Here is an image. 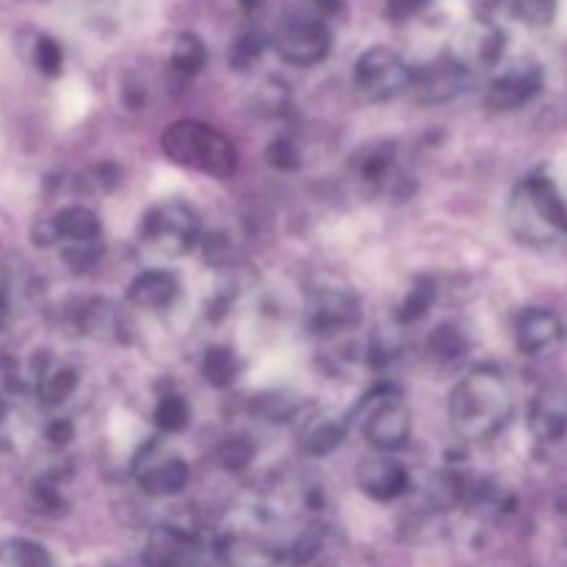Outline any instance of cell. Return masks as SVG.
Listing matches in <instances>:
<instances>
[{"mask_svg": "<svg viewBox=\"0 0 567 567\" xmlns=\"http://www.w3.org/2000/svg\"><path fill=\"white\" fill-rule=\"evenodd\" d=\"M513 221L526 241L567 236V203L548 175H532L513 199Z\"/></svg>", "mask_w": 567, "mask_h": 567, "instance_id": "cell-4", "label": "cell"}, {"mask_svg": "<svg viewBox=\"0 0 567 567\" xmlns=\"http://www.w3.org/2000/svg\"><path fill=\"white\" fill-rule=\"evenodd\" d=\"M50 225H53L55 238L59 241L64 238L66 244H92L100 241V236H103L100 216L86 205H66L50 219Z\"/></svg>", "mask_w": 567, "mask_h": 567, "instance_id": "cell-16", "label": "cell"}, {"mask_svg": "<svg viewBox=\"0 0 567 567\" xmlns=\"http://www.w3.org/2000/svg\"><path fill=\"white\" fill-rule=\"evenodd\" d=\"M208 61V48H205L203 39L197 33H181L172 44V55H169V66L183 78H192L197 75L199 70L205 66Z\"/></svg>", "mask_w": 567, "mask_h": 567, "instance_id": "cell-23", "label": "cell"}, {"mask_svg": "<svg viewBox=\"0 0 567 567\" xmlns=\"http://www.w3.org/2000/svg\"><path fill=\"white\" fill-rule=\"evenodd\" d=\"M0 377H11V374H6V360L0 358Z\"/></svg>", "mask_w": 567, "mask_h": 567, "instance_id": "cell-41", "label": "cell"}, {"mask_svg": "<svg viewBox=\"0 0 567 567\" xmlns=\"http://www.w3.org/2000/svg\"><path fill=\"white\" fill-rule=\"evenodd\" d=\"M133 480L138 482L147 496L155 498H169L177 496L188 487L192 471L181 454H172L169 449L161 446L158 441L144 443L142 452L133 457Z\"/></svg>", "mask_w": 567, "mask_h": 567, "instance_id": "cell-7", "label": "cell"}, {"mask_svg": "<svg viewBox=\"0 0 567 567\" xmlns=\"http://www.w3.org/2000/svg\"><path fill=\"white\" fill-rule=\"evenodd\" d=\"M515 396L504 374L493 369L468 371L449 396V419L463 441H491L509 424Z\"/></svg>", "mask_w": 567, "mask_h": 567, "instance_id": "cell-1", "label": "cell"}, {"mask_svg": "<svg viewBox=\"0 0 567 567\" xmlns=\"http://www.w3.org/2000/svg\"><path fill=\"white\" fill-rule=\"evenodd\" d=\"M3 316H6V302H3V297H0V321H3Z\"/></svg>", "mask_w": 567, "mask_h": 567, "instance_id": "cell-42", "label": "cell"}, {"mask_svg": "<svg viewBox=\"0 0 567 567\" xmlns=\"http://www.w3.org/2000/svg\"><path fill=\"white\" fill-rule=\"evenodd\" d=\"M0 563L3 567H53L48 548L28 537H11L0 543Z\"/></svg>", "mask_w": 567, "mask_h": 567, "instance_id": "cell-25", "label": "cell"}, {"mask_svg": "<svg viewBox=\"0 0 567 567\" xmlns=\"http://www.w3.org/2000/svg\"><path fill=\"white\" fill-rule=\"evenodd\" d=\"M266 44H269V42H266L264 33H258V31L241 33V37H238L236 42H233V48H230V66H233V70H238V72L252 70V66L258 64L260 59H264Z\"/></svg>", "mask_w": 567, "mask_h": 567, "instance_id": "cell-29", "label": "cell"}, {"mask_svg": "<svg viewBox=\"0 0 567 567\" xmlns=\"http://www.w3.org/2000/svg\"><path fill=\"white\" fill-rule=\"evenodd\" d=\"M138 238L161 258H181L199 244V216L186 199H161L150 205L138 225Z\"/></svg>", "mask_w": 567, "mask_h": 567, "instance_id": "cell-5", "label": "cell"}, {"mask_svg": "<svg viewBox=\"0 0 567 567\" xmlns=\"http://www.w3.org/2000/svg\"><path fill=\"white\" fill-rule=\"evenodd\" d=\"M181 297V280L169 269H147L127 286V302L138 310H164Z\"/></svg>", "mask_w": 567, "mask_h": 567, "instance_id": "cell-14", "label": "cell"}, {"mask_svg": "<svg viewBox=\"0 0 567 567\" xmlns=\"http://www.w3.org/2000/svg\"><path fill=\"white\" fill-rule=\"evenodd\" d=\"M354 83L369 100L385 103V100L402 97L413 83V66L391 48H369L354 64Z\"/></svg>", "mask_w": 567, "mask_h": 567, "instance_id": "cell-6", "label": "cell"}, {"mask_svg": "<svg viewBox=\"0 0 567 567\" xmlns=\"http://www.w3.org/2000/svg\"><path fill=\"white\" fill-rule=\"evenodd\" d=\"M219 557L227 567H271L275 563L269 548L249 537H221Z\"/></svg>", "mask_w": 567, "mask_h": 567, "instance_id": "cell-20", "label": "cell"}, {"mask_svg": "<svg viewBox=\"0 0 567 567\" xmlns=\"http://www.w3.org/2000/svg\"><path fill=\"white\" fill-rule=\"evenodd\" d=\"M471 83L468 66L454 55H441V59L430 61V64L413 70V83H410V94L415 103L421 105H437L449 103L457 94H463Z\"/></svg>", "mask_w": 567, "mask_h": 567, "instance_id": "cell-9", "label": "cell"}, {"mask_svg": "<svg viewBox=\"0 0 567 567\" xmlns=\"http://www.w3.org/2000/svg\"><path fill=\"white\" fill-rule=\"evenodd\" d=\"M194 559V535L177 526H161L144 546L147 567H186Z\"/></svg>", "mask_w": 567, "mask_h": 567, "instance_id": "cell-15", "label": "cell"}, {"mask_svg": "<svg viewBox=\"0 0 567 567\" xmlns=\"http://www.w3.org/2000/svg\"><path fill=\"white\" fill-rule=\"evenodd\" d=\"M75 388L78 371L70 369V365H55V369L42 371L37 377V393L44 408H59V404H64L75 393Z\"/></svg>", "mask_w": 567, "mask_h": 567, "instance_id": "cell-21", "label": "cell"}, {"mask_svg": "<svg viewBox=\"0 0 567 567\" xmlns=\"http://www.w3.org/2000/svg\"><path fill=\"white\" fill-rule=\"evenodd\" d=\"M238 358L230 347H210L203 358V374L210 388H230L238 380Z\"/></svg>", "mask_w": 567, "mask_h": 567, "instance_id": "cell-26", "label": "cell"}, {"mask_svg": "<svg viewBox=\"0 0 567 567\" xmlns=\"http://www.w3.org/2000/svg\"><path fill=\"white\" fill-rule=\"evenodd\" d=\"M563 338V321L548 308L520 310L515 321V341L524 354H540Z\"/></svg>", "mask_w": 567, "mask_h": 567, "instance_id": "cell-13", "label": "cell"}, {"mask_svg": "<svg viewBox=\"0 0 567 567\" xmlns=\"http://www.w3.org/2000/svg\"><path fill=\"white\" fill-rule=\"evenodd\" d=\"M255 454H258V449H255V443L249 441L247 435H230L219 443L216 457H219L221 468L225 471H244L249 463H252Z\"/></svg>", "mask_w": 567, "mask_h": 567, "instance_id": "cell-30", "label": "cell"}, {"mask_svg": "<svg viewBox=\"0 0 567 567\" xmlns=\"http://www.w3.org/2000/svg\"><path fill=\"white\" fill-rule=\"evenodd\" d=\"M280 59L293 66H316L330 55L332 33L316 17L291 14L277 25L275 39H271Z\"/></svg>", "mask_w": 567, "mask_h": 567, "instance_id": "cell-8", "label": "cell"}, {"mask_svg": "<svg viewBox=\"0 0 567 567\" xmlns=\"http://www.w3.org/2000/svg\"><path fill=\"white\" fill-rule=\"evenodd\" d=\"M426 347H430L432 358L441 360V363H457V360L465 358V352H468V338H465V332L460 330V327L441 324L430 336Z\"/></svg>", "mask_w": 567, "mask_h": 567, "instance_id": "cell-27", "label": "cell"}, {"mask_svg": "<svg viewBox=\"0 0 567 567\" xmlns=\"http://www.w3.org/2000/svg\"><path fill=\"white\" fill-rule=\"evenodd\" d=\"M81 330L97 341H125L122 310L109 299H92L81 310Z\"/></svg>", "mask_w": 567, "mask_h": 567, "instance_id": "cell-18", "label": "cell"}, {"mask_svg": "<svg viewBox=\"0 0 567 567\" xmlns=\"http://www.w3.org/2000/svg\"><path fill=\"white\" fill-rule=\"evenodd\" d=\"M349 432V421L330 419V415H319V419L310 421L308 426L299 435V446L310 457H327V454L336 452L343 443Z\"/></svg>", "mask_w": 567, "mask_h": 567, "instance_id": "cell-19", "label": "cell"}, {"mask_svg": "<svg viewBox=\"0 0 567 567\" xmlns=\"http://www.w3.org/2000/svg\"><path fill=\"white\" fill-rule=\"evenodd\" d=\"M358 487L380 504H391L410 491V474L391 457H369L358 465Z\"/></svg>", "mask_w": 567, "mask_h": 567, "instance_id": "cell-10", "label": "cell"}, {"mask_svg": "<svg viewBox=\"0 0 567 567\" xmlns=\"http://www.w3.org/2000/svg\"><path fill=\"white\" fill-rule=\"evenodd\" d=\"M513 14L532 28L551 25L557 17V0H509Z\"/></svg>", "mask_w": 567, "mask_h": 567, "instance_id": "cell-33", "label": "cell"}, {"mask_svg": "<svg viewBox=\"0 0 567 567\" xmlns=\"http://www.w3.org/2000/svg\"><path fill=\"white\" fill-rule=\"evenodd\" d=\"M153 421L161 432L175 435V432H183L188 426V421H192V408H188V402L181 393H164V396L158 399V404H155Z\"/></svg>", "mask_w": 567, "mask_h": 567, "instance_id": "cell-28", "label": "cell"}, {"mask_svg": "<svg viewBox=\"0 0 567 567\" xmlns=\"http://www.w3.org/2000/svg\"><path fill=\"white\" fill-rule=\"evenodd\" d=\"M529 430L537 441L557 443L567 435V404L557 393H540L532 402Z\"/></svg>", "mask_w": 567, "mask_h": 567, "instance_id": "cell-17", "label": "cell"}, {"mask_svg": "<svg viewBox=\"0 0 567 567\" xmlns=\"http://www.w3.org/2000/svg\"><path fill=\"white\" fill-rule=\"evenodd\" d=\"M435 299H437V282L430 280V277H419V280L410 286L408 297L402 299V305H399L396 321L399 324H415V321H421L426 313H430Z\"/></svg>", "mask_w": 567, "mask_h": 567, "instance_id": "cell-24", "label": "cell"}, {"mask_svg": "<svg viewBox=\"0 0 567 567\" xmlns=\"http://www.w3.org/2000/svg\"><path fill=\"white\" fill-rule=\"evenodd\" d=\"M316 6H319L324 14H338V11L343 9V0H316Z\"/></svg>", "mask_w": 567, "mask_h": 567, "instance_id": "cell-39", "label": "cell"}, {"mask_svg": "<svg viewBox=\"0 0 567 567\" xmlns=\"http://www.w3.org/2000/svg\"><path fill=\"white\" fill-rule=\"evenodd\" d=\"M360 324V302L354 293L338 291H321L313 302V313H310V327L319 336H330V332L354 330Z\"/></svg>", "mask_w": 567, "mask_h": 567, "instance_id": "cell-12", "label": "cell"}, {"mask_svg": "<svg viewBox=\"0 0 567 567\" xmlns=\"http://www.w3.org/2000/svg\"><path fill=\"white\" fill-rule=\"evenodd\" d=\"M33 64L44 78H59L64 70V50L53 37H39L33 48Z\"/></svg>", "mask_w": 567, "mask_h": 567, "instance_id": "cell-34", "label": "cell"}, {"mask_svg": "<svg viewBox=\"0 0 567 567\" xmlns=\"http://www.w3.org/2000/svg\"><path fill=\"white\" fill-rule=\"evenodd\" d=\"M205 260L210 266H236L238 264V247L227 236H208V241H203Z\"/></svg>", "mask_w": 567, "mask_h": 567, "instance_id": "cell-36", "label": "cell"}, {"mask_svg": "<svg viewBox=\"0 0 567 567\" xmlns=\"http://www.w3.org/2000/svg\"><path fill=\"white\" fill-rule=\"evenodd\" d=\"M264 3L266 0H238V6H241L244 11H258Z\"/></svg>", "mask_w": 567, "mask_h": 567, "instance_id": "cell-40", "label": "cell"}, {"mask_svg": "<svg viewBox=\"0 0 567 567\" xmlns=\"http://www.w3.org/2000/svg\"><path fill=\"white\" fill-rule=\"evenodd\" d=\"M543 89V70L540 66H518V70H509L504 75H498L496 81L487 86L485 103L493 111H515L520 105L532 103V100L540 94Z\"/></svg>", "mask_w": 567, "mask_h": 567, "instance_id": "cell-11", "label": "cell"}, {"mask_svg": "<svg viewBox=\"0 0 567 567\" xmlns=\"http://www.w3.org/2000/svg\"><path fill=\"white\" fill-rule=\"evenodd\" d=\"M266 161H269L275 169L293 172V169H299V166H302V153H299V147H297V142H293V138L280 136V138H275L269 147H266Z\"/></svg>", "mask_w": 567, "mask_h": 567, "instance_id": "cell-35", "label": "cell"}, {"mask_svg": "<svg viewBox=\"0 0 567 567\" xmlns=\"http://www.w3.org/2000/svg\"><path fill=\"white\" fill-rule=\"evenodd\" d=\"M352 419L363 421V437L382 454L404 449L413 435V413L402 399V391L391 382H380L365 391Z\"/></svg>", "mask_w": 567, "mask_h": 567, "instance_id": "cell-3", "label": "cell"}, {"mask_svg": "<svg viewBox=\"0 0 567 567\" xmlns=\"http://www.w3.org/2000/svg\"><path fill=\"white\" fill-rule=\"evenodd\" d=\"M252 410L260 419L271 421V424H280V421H288L297 415L299 404L297 399H291L288 393H258Z\"/></svg>", "mask_w": 567, "mask_h": 567, "instance_id": "cell-31", "label": "cell"}, {"mask_svg": "<svg viewBox=\"0 0 567 567\" xmlns=\"http://www.w3.org/2000/svg\"><path fill=\"white\" fill-rule=\"evenodd\" d=\"M393 161H396V144L374 142L371 147L360 150L358 158H354V169L360 172V177H363V181L382 183V181H388V175H391Z\"/></svg>", "mask_w": 567, "mask_h": 567, "instance_id": "cell-22", "label": "cell"}, {"mask_svg": "<svg viewBox=\"0 0 567 567\" xmlns=\"http://www.w3.org/2000/svg\"><path fill=\"white\" fill-rule=\"evenodd\" d=\"M252 109L264 116H280L288 109L286 83H280L277 78H269L266 83H260V89L252 97Z\"/></svg>", "mask_w": 567, "mask_h": 567, "instance_id": "cell-32", "label": "cell"}, {"mask_svg": "<svg viewBox=\"0 0 567 567\" xmlns=\"http://www.w3.org/2000/svg\"><path fill=\"white\" fill-rule=\"evenodd\" d=\"M430 0H385V14L393 22H408L426 9Z\"/></svg>", "mask_w": 567, "mask_h": 567, "instance_id": "cell-37", "label": "cell"}, {"mask_svg": "<svg viewBox=\"0 0 567 567\" xmlns=\"http://www.w3.org/2000/svg\"><path fill=\"white\" fill-rule=\"evenodd\" d=\"M161 150L172 164L208 177H230L238 169L236 144L221 131L197 120L172 122L161 136Z\"/></svg>", "mask_w": 567, "mask_h": 567, "instance_id": "cell-2", "label": "cell"}, {"mask_svg": "<svg viewBox=\"0 0 567 567\" xmlns=\"http://www.w3.org/2000/svg\"><path fill=\"white\" fill-rule=\"evenodd\" d=\"M72 435H75V426L66 419H55L53 424L48 426V441L53 443V446H64V443L72 441Z\"/></svg>", "mask_w": 567, "mask_h": 567, "instance_id": "cell-38", "label": "cell"}]
</instances>
